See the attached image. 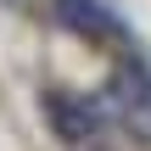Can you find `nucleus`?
<instances>
[{
	"instance_id": "obj_1",
	"label": "nucleus",
	"mask_w": 151,
	"mask_h": 151,
	"mask_svg": "<svg viewBox=\"0 0 151 151\" xmlns=\"http://www.w3.org/2000/svg\"><path fill=\"white\" fill-rule=\"evenodd\" d=\"M39 112H45L50 134L62 146H73V151H84L90 140H101V129L112 118L106 101H90V95H73V90H45L39 95Z\"/></svg>"
},
{
	"instance_id": "obj_2",
	"label": "nucleus",
	"mask_w": 151,
	"mask_h": 151,
	"mask_svg": "<svg viewBox=\"0 0 151 151\" xmlns=\"http://www.w3.org/2000/svg\"><path fill=\"white\" fill-rule=\"evenodd\" d=\"M101 95H106L112 118H123L129 140L134 146H151V73H146V62L140 56H123V67L112 73V84Z\"/></svg>"
},
{
	"instance_id": "obj_3",
	"label": "nucleus",
	"mask_w": 151,
	"mask_h": 151,
	"mask_svg": "<svg viewBox=\"0 0 151 151\" xmlns=\"http://www.w3.org/2000/svg\"><path fill=\"white\" fill-rule=\"evenodd\" d=\"M73 34H84V39H123V22L101 6V0H56L50 6Z\"/></svg>"
},
{
	"instance_id": "obj_4",
	"label": "nucleus",
	"mask_w": 151,
	"mask_h": 151,
	"mask_svg": "<svg viewBox=\"0 0 151 151\" xmlns=\"http://www.w3.org/2000/svg\"><path fill=\"white\" fill-rule=\"evenodd\" d=\"M84 151H123V146H118V140H106V134H101V140H90V146H84Z\"/></svg>"
}]
</instances>
